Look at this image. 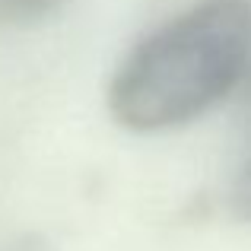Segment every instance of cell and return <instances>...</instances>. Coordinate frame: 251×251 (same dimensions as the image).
Segmentation results:
<instances>
[{"label": "cell", "instance_id": "cell-1", "mask_svg": "<svg viewBox=\"0 0 251 251\" xmlns=\"http://www.w3.org/2000/svg\"><path fill=\"white\" fill-rule=\"evenodd\" d=\"M251 70V0H194L118 64L108 108L127 130L197 121Z\"/></svg>", "mask_w": 251, "mask_h": 251}, {"label": "cell", "instance_id": "cell-2", "mask_svg": "<svg viewBox=\"0 0 251 251\" xmlns=\"http://www.w3.org/2000/svg\"><path fill=\"white\" fill-rule=\"evenodd\" d=\"M67 0H0V25H35L42 19L54 16Z\"/></svg>", "mask_w": 251, "mask_h": 251}, {"label": "cell", "instance_id": "cell-3", "mask_svg": "<svg viewBox=\"0 0 251 251\" xmlns=\"http://www.w3.org/2000/svg\"><path fill=\"white\" fill-rule=\"evenodd\" d=\"M235 203H239L242 216H248V220H251V166L242 172V178H239V188H235Z\"/></svg>", "mask_w": 251, "mask_h": 251}]
</instances>
